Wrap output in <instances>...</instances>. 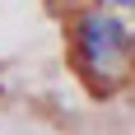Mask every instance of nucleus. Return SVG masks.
<instances>
[{"label":"nucleus","mask_w":135,"mask_h":135,"mask_svg":"<svg viewBox=\"0 0 135 135\" xmlns=\"http://www.w3.org/2000/svg\"><path fill=\"white\" fill-rule=\"evenodd\" d=\"M131 56V33L117 14L107 9H79L70 19V61L79 70L93 93H107L117 75H121V61Z\"/></svg>","instance_id":"f257e3e1"},{"label":"nucleus","mask_w":135,"mask_h":135,"mask_svg":"<svg viewBox=\"0 0 135 135\" xmlns=\"http://www.w3.org/2000/svg\"><path fill=\"white\" fill-rule=\"evenodd\" d=\"M131 56H135V33H131Z\"/></svg>","instance_id":"7ed1b4c3"},{"label":"nucleus","mask_w":135,"mask_h":135,"mask_svg":"<svg viewBox=\"0 0 135 135\" xmlns=\"http://www.w3.org/2000/svg\"><path fill=\"white\" fill-rule=\"evenodd\" d=\"M61 5H79V0H61Z\"/></svg>","instance_id":"20e7f679"},{"label":"nucleus","mask_w":135,"mask_h":135,"mask_svg":"<svg viewBox=\"0 0 135 135\" xmlns=\"http://www.w3.org/2000/svg\"><path fill=\"white\" fill-rule=\"evenodd\" d=\"M112 9H135V0H107Z\"/></svg>","instance_id":"f03ea898"}]
</instances>
